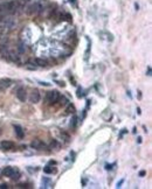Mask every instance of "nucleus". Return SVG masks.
Masks as SVG:
<instances>
[{
	"label": "nucleus",
	"mask_w": 152,
	"mask_h": 189,
	"mask_svg": "<svg viewBox=\"0 0 152 189\" xmlns=\"http://www.w3.org/2000/svg\"><path fill=\"white\" fill-rule=\"evenodd\" d=\"M48 6V2L46 0H39V1H34V2H30L26 6L25 8V13L28 15V16H34V15H37L40 13H42Z\"/></svg>",
	"instance_id": "nucleus-1"
},
{
	"label": "nucleus",
	"mask_w": 152,
	"mask_h": 189,
	"mask_svg": "<svg viewBox=\"0 0 152 189\" xmlns=\"http://www.w3.org/2000/svg\"><path fill=\"white\" fill-rule=\"evenodd\" d=\"M8 188V185L7 183H1L0 185V189H7Z\"/></svg>",
	"instance_id": "nucleus-19"
},
{
	"label": "nucleus",
	"mask_w": 152,
	"mask_h": 189,
	"mask_svg": "<svg viewBox=\"0 0 152 189\" xmlns=\"http://www.w3.org/2000/svg\"><path fill=\"white\" fill-rule=\"evenodd\" d=\"M0 148H1L2 151H6V152L12 151V150L14 148V142H13V141H9V140H4V141H1V144H0Z\"/></svg>",
	"instance_id": "nucleus-5"
},
{
	"label": "nucleus",
	"mask_w": 152,
	"mask_h": 189,
	"mask_svg": "<svg viewBox=\"0 0 152 189\" xmlns=\"http://www.w3.org/2000/svg\"><path fill=\"white\" fill-rule=\"evenodd\" d=\"M61 137H62V138L64 139V141H66V142H68V141L70 140L69 135H68V134H66V133H61Z\"/></svg>",
	"instance_id": "nucleus-17"
},
{
	"label": "nucleus",
	"mask_w": 152,
	"mask_h": 189,
	"mask_svg": "<svg viewBox=\"0 0 152 189\" xmlns=\"http://www.w3.org/2000/svg\"><path fill=\"white\" fill-rule=\"evenodd\" d=\"M69 1H70V2H75V0H69Z\"/></svg>",
	"instance_id": "nucleus-23"
},
{
	"label": "nucleus",
	"mask_w": 152,
	"mask_h": 189,
	"mask_svg": "<svg viewBox=\"0 0 152 189\" xmlns=\"http://www.w3.org/2000/svg\"><path fill=\"white\" fill-rule=\"evenodd\" d=\"M59 98H60V92L56 91V90H52V91L47 92V102L50 103V104L58 103V102H59Z\"/></svg>",
	"instance_id": "nucleus-3"
},
{
	"label": "nucleus",
	"mask_w": 152,
	"mask_h": 189,
	"mask_svg": "<svg viewBox=\"0 0 152 189\" xmlns=\"http://www.w3.org/2000/svg\"><path fill=\"white\" fill-rule=\"evenodd\" d=\"M14 132H15V134H17V137L19 138V139H24V137H25V131L22 130V127L19 125H14Z\"/></svg>",
	"instance_id": "nucleus-9"
},
{
	"label": "nucleus",
	"mask_w": 152,
	"mask_h": 189,
	"mask_svg": "<svg viewBox=\"0 0 152 189\" xmlns=\"http://www.w3.org/2000/svg\"><path fill=\"white\" fill-rule=\"evenodd\" d=\"M30 147L34 148V150H43L46 147V144L40 139H35L30 142Z\"/></svg>",
	"instance_id": "nucleus-7"
},
{
	"label": "nucleus",
	"mask_w": 152,
	"mask_h": 189,
	"mask_svg": "<svg viewBox=\"0 0 152 189\" xmlns=\"http://www.w3.org/2000/svg\"><path fill=\"white\" fill-rule=\"evenodd\" d=\"M76 123H77V117H73V119H71V123H70V125L73 126V127H75L76 126Z\"/></svg>",
	"instance_id": "nucleus-18"
},
{
	"label": "nucleus",
	"mask_w": 152,
	"mask_h": 189,
	"mask_svg": "<svg viewBox=\"0 0 152 189\" xmlns=\"http://www.w3.org/2000/svg\"><path fill=\"white\" fill-rule=\"evenodd\" d=\"M17 170V168H13V167H5L4 168V170H2V174L5 175V176H7V178H11V175L14 173Z\"/></svg>",
	"instance_id": "nucleus-10"
},
{
	"label": "nucleus",
	"mask_w": 152,
	"mask_h": 189,
	"mask_svg": "<svg viewBox=\"0 0 152 189\" xmlns=\"http://www.w3.org/2000/svg\"><path fill=\"white\" fill-rule=\"evenodd\" d=\"M75 112H76L75 106H74L73 104H69V105H68V107L66 109V113H67V115H74Z\"/></svg>",
	"instance_id": "nucleus-13"
},
{
	"label": "nucleus",
	"mask_w": 152,
	"mask_h": 189,
	"mask_svg": "<svg viewBox=\"0 0 152 189\" xmlns=\"http://www.w3.org/2000/svg\"><path fill=\"white\" fill-rule=\"evenodd\" d=\"M20 176H21V174H20V172L17 169V170H15V172H14V173L11 175V178H9V179L14 181V180H19V179H20Z\"/></svg>",
	"instance_id": "nucleus-14"
},
{
	"label": "nucleus",
	"mask_w": 152,
	"mask_h": 189,
	"mask_svg": "<svg viewBox=\"0 0 152 189\" xmlns=\"http://www.w3.org/2000/svg\"><path fill=\"white\" fill-rule=\"evenodd\" d=\"M17 25L15 19L12 15H5L2 18H0V33H5L11 29H13Z\"/></svg>",
	"instance_id": "nucleus-2"
},
{
	"label": "nucleus",
	"mask_w": 152,
	"mask_h": 189,
	"mask_svg": "<svg viewBox=\"0 0 152 189\" xmlns=\"http://www.w3.org/2000/svg\"><path fill=\"white\" fill-rule=\"evenodd\" d=\"M50 148H59V144H58L56 140H53L50 142Z\"/></svg>",
	"instance_id": "nucleus-16"
},
{
	"label": "nucleus",
	"mask_w": 152,
	"mask_h": 189,
	"mask_svg": "<svg viewBox=\"0 0 152 189\" xmlns=\"http://www.w3.org/2000/svg\"><path fill=\"white\" fill-rule=\"evenodd\" d=\"M40 98H41V96H40V92H39V90H37V89L32 90V92L30 94V103L36 104V103H39V102H40Z\"/></svg>",
	"instance_id": "nucleus-4"
},
{
	"label": "nucleus",
	"mask_w": 152,
	"mask_h": 189,
	"mask_svg": "<svg viewBox=\"0 0 152 189\" xmlns=\"http://www.w3.org/2000/svg\"><path fill=\"white\" fill-rule=\"evenodd\" d=\"M15 96H17V98H18L20 102H26V100H27V91H26L25 88L18 89L17 92H15Z\"/></svg>",
	"instance_id": "nucleus-6"
},
{
	"label": "nucleus",
	"mask_w": 152,
	"mask_h": 189,
	"mask_svg": "<svg viewBox=\"0 0 152 189\" xmlns=\"http://www.w3.org/2000/svg\"><path fill=\"white\" fill-rule=\"evenodd\" d=\"M43 172H45L46 174H55V173L58 172V169H56V168H54V167L47 166V167H45V168H43Z\"/></svg>",
	"instance_id": "nucleus-12"
},
{
	"label": "nucleus",
	"mask_w": 152,
	"mask_h": 189,
	"mask_svg": "<svg viewBox=\"0 0 152 189\" xmlns=\"http://www.w3.org/2000/svg\"><path fill=\"white\" fill-rule=\"evenodd\" d=\"M58 83H59V85H60V87H64V85H66V84H64V82H58Z\"/></svg>",
	"instance_id": "nucleus-22"
},
{
	"label": "nucleus",
	"mask_w": 152,
	"mask_h": 189,
	"mask_svg": "<svg viewBox=\"0 0 152 189\" xmlns=\"http://www.w3.org/2000/svg\"><path fill=\"white\" fill-rule=\"evenodd\" d=\"M148 76H151V68L149 67V69H148Z\"/></svg>",
	"instance_id": "nucleus-20"
},
{
	"label": "nucleus",
	"mask_w": 152,
	"mask_h": 189,
	"mask_svg": "<svg viewBox=\"0 0 152 189\" xmlns=\"http://www.w3.org/2000/svg\"><path fill=\"white\" fill-rule=\"evenodd\" d=\"M1 133H2V132H1V128H0V135H1Z\"/></svg>",
	"instance_id": "nucleus-24"
},
{
	"label": "nucleus",
	"mask_w": 152,
	"mask_h": 189,
	"mask_svg": "<svg viewBox=\"0 0 152 189\" xmlns=\"http://www.w3.org/2000/svg\"><path fill=\"white\" fill-rule=\"evenodd\" d=\"M12 84V81L9 78H1L0 79V91H6Z\"/></svg>",
	"instance_id": "nucleus-8"
},
{
	"label": "nucleus",
	"mask_w": 152,
	"mask_h": 189,
	"mask_svg": "<svg viewBox=\"0 0 152 189\" xmlns=\"http://www.w3.org/2000/svg\"><path fill=\"white\" fill-rule=\"evenodd\" d=\"M139 175H140V176H144V175H145V170H142V172L139 173Z\"/></svg>",
	"instance_id": "nucleus-21"
},
{
	"label": "nucleus",
	"mask_w": 152,
	"mask_h": 189,
	"mask_svg": "<svg viewBox=\"0 0 152 189\" xmlns=\"http://www.w3.org/2000/svg\"><path fill=\"white\" fill-rule=\"evenodd\" d=\"M33 63H35V65H39V67H47L48 65V62L41 57H36L33 60Z\"/></svg>",
	"instance_id": "nucleus-11"
},
{
	"label": "nucleus",
	"mask_w": 152,
	"mask_h": 189,
	"mask_svg": "<svg viewBox=\"0 0 152 189\" xmlns=\"http://www.w3.org/2000/svg\"><path fill=\"white\" fill-rule=\"evenodd\" d=\"M17 49H18V52H19L20 54H22V53H25V52H26V46H25L24 43H20V44H19V47H18Z\"/></svg>",
	"instance_id": "nucleus-15"
}]
</instances>
